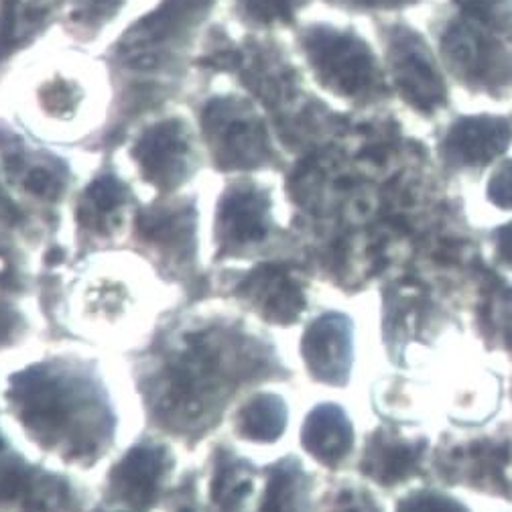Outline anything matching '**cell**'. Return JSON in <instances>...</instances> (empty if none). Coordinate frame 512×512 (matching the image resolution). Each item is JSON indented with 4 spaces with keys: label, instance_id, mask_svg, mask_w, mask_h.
Here are the masks:
<instances>
[{
    "label": "cell",
    "instance_id": "obj_35",
    "mask_svg": "<svg viewBox=\"0 0 512 512\" xmlns=\"http://www.w3.org/2000/svg\"><path fill=\"white\" fill-rule=\"evenodd\" d=\"M23 332V317L9 303L0 301V348L15 342Z\"/></svg>",
    "mask_w": 512,
    "mask_h": 512
},
{
    "label": "cell",
    "instance_id": "obj_8",
    "mask_svg": "<svg viewBox=\"0 0 512 512\" xmlns=\"http://www.w3.org/2000/svg\"><path fill=\"white\" fill-rule=\"evenodd\" d=\"M41 68V66H39ZM100 82L96 68L76 59H61L31 74L23 86L21 110L27 126L51 139H78L100 118Z\"/></svg>",
    "mask_w": 512,
    "mask_h": 512
},
{
    "label": "cell",
    "instance_id": "obj_29",
    "mask_svg": "<svg viewBox=\"0 0 512 512\" xmlns=\"http://www.w3.org/2000/svg\"><path fill=\"white\" fill-rule=\"evenodd\" d=\"M443 3L512 45V0H443Z\"/></svg>",
    "mask_w": 512,
    "mask_h": 512
},
{
    "label": "cell",
    "instance_id": "obj_9",
    "mask_svg": "<svg viewBox=\"0 0 512 512\" xmlns=\"http://www.w3.org/2000/svg\"><path fill=\"white\" fill-rule=\"evenodd\" d=\"M512 429L496 433H443L431 445L429 474L447 488L512 502Z\"/></svg>",
    "mask_w": 512,
    "mask_h": 512
},
{
    "label": "cell",
    "instance_id": "obj_2",
    "mask_svg": "<svg viewBox=\"0 0 512 512\" xmlns=\"http://www.w3.org/2000/svg\"><path fill=\"white\" fill-rule=\"evenodd\" d=\"M165 344L149 395L159 417L181 431L206 427L248 380L291 378L273 344L236 326H191Z\"/></svg>",
    "mask_w": 512,
    "mask_h": 512
},
{
    "label": "cell",
    "instance_id": "obj_33",
    "mask_svg": "<svg viewBox=\"0 0 512 512\" xmlns=\"http://www.w3.org/2000/svg\"><path fill=\"white\" fill-rule=\"evenodd\" d=\"M484 200L500 212H512V155H506L488 169Z\"/></svg>",
    "mask_w": 512,
    "mask_h": 512
},
{
    "label": "cell",
    "instance_id": "obj_25",
    "mask_svg": "<svg viewBox=\"0 0 512 512\" xmlns=\"http://www.w3.org/2000/svg\"><path fill=\"white\" fill-rule=\"evenodd\" d=\"M287 425L289 407L277 393H254L234 413V433L250 443H275Z\"/></svg>",
    "mask_w": 512,
    "mask_h": 512
},
{
    "label": "cell",
    "instance_id": "obj_28",
    "mask_svg": "<svg viewBox=\"0 0 512 512\" xmlns=\"http://www.w3.org/2000/svg\"><path fill=\"white\" fill-rule=\"evenodd\" d=\"M254 468L228 452H220L210 480V500L220 512H236L254 492Z\"/></svg>",
    "mask_w": 512,
    "mask_h": 512
},
{
    "label": "cell",
    "instance_id": "obj_21",
    "mask_svg": "<svg viewBox=\"0 0 512 512\" xmlns=\"http://www.w3.org/2000/svg\"><path fill=\"white\" fill-rule=\"evenodd\" d=\"M135 194L114 169H100L78 194L74 204L76 228L90 240H110L126 226Z\"/></svg>",
    "mask_w": 512,
    "mask_h": 512
},
{
    "label": "cell",
    "instance_id": "obj_36",
    "mask_svg": "<svg viewBox=\"0 0 512 512\" xmlns=\"http://www.w3.org/2000/svg\"><path fill=\"white\" fill-rule=\"evenodd\" d=\"M3 181H5V179H0V222L11 226V228H15V226H19V224L25 220V216H23L21 210L17 208V204H15V200L11 198V194H7V189H5Z\"/></svg>",
    "mask_w": 512,
    "mask_h": 512
},
{
    "label": "cell",
    "instance_id": "obj_32",
    "mask_svg": "<svg viewBox=\"0 0 512 512\" xmlns=\"http://www.w3.org/2000/svg\"><path fill=\"white\" fill-rule=\"evenodd\" d=\"M395 512H474L462 498L441 488H413L395 500Z\"/></svg>",
    "mask_w": 512,
    "mask_h": 512
},
{
    "label": "cell",
    "instance_id": "obj_30",
    "mask_svg": "<svg viewBox=\"0 0 512 512\" xmlns=\"http://www.w3.org/2000/svg\"><path fill=\"white\" fill-rule=\"evenodd\" d=\"M319 512H387L380 498L364 484L340 480L319 500Z\"/></svg>",
    "mask_w": 512,
    "mask_h": 512
},
{
    "label": "cell",
    "instance_id": "obj_12",
    "mask_svg": "<svg viewBox=\"0 0 512 512\" xmlns=\"http://www.w3.org/2000/svg\"><path fill=\"white\" fill-rule=\"evenodd\" d=\"M458 319L419 285L393 281L380 289V340L397 368H411L413 348H431Z\"/></svg>",
    "mask_w": 512,
    "mask_h": 512
},
{
    "label": "cell",
    "instance_id": "obj_39",
    "mask_svg": "<svg viewBox=\"0 0 512 512\" xmlns=\"http://www.w3.org/2000/svg\"><path fill=\"white\" fill-rule=\"evenodd\" d=\"M133 512H135V510H133Z\"/></svg>",
    "mask_w": 512,
    "mask_h": 512
},
{
    "label": "cell",
    "instance_id": "obj_15",
    "mask_svg": "<svg viewBox=\"0 0 512 512\" xmlns=\"http://www.w3.org/2000/svg\"><path fill=\"white\" fill-rule=\"evenodd\" d=\"M431 439L405 435L401 423L384 421L364 437L358 474L384 492H393L429 474Z\"/></svg>",
    "mask_w": 512,
    "mask_h": 512
},
{
    "label": "cell",
    "instance_id": "obj_16",
    "mask_svg": "<svg viewBox=\"0 0 512 512\" xmlns=\"http://www.w3.org/2000/svg\"><path fill=\"white\" fill-rule=\"evenodd\" d=\"M299 352L313 382L332 389L348 387L356 362L354 319L340 309L319 313L303 330Z\"/></svg>",
    "mask_w": 512,
    "mask_h": 512
},
{
    "label": "cell",
    "instance_id": "obj_14",
    "mask_svg": "<svg viewBox=\"0 0 512 512\" xmlns=\"http://www.w3.org/2000/svg\"><path fill=\"white\" fill-rule=\"evenodd\" d=\"M0 171L21 196L43 206L59 204L70 191L74 171L61 155L33 143L31 137L0 118Z\"/></svg>",
    "mask_w": 512,
    "mask_h": 512
},
{
    "label": "cell",
    "instance_id": "obj_3",
    "mask_svg": "<svg viewBox=\"0 0 512 512\" xmlns=\"http://www.w3.org/2000/svg\"><path fill=\"white\" fill-rule=\"evenodd\" d=\"M5 399L43 450L70 464H94L112 445L114 407L98 374L84 364H31L9 378Z\"/></svg>",
    "mask_w": 512,
    "mask_h": 512
},
{
    "label": "cell",
    "instance_id": "obj_10",
    "mask_svg": "<svg viewBox=\"0 0 512 512\" xmlns=\"http://www.w3.org/2000/svg\"><path fill=\"white\" fill-rule=\"evenodd\" d=\"M126 155L159 198L177 194L198 175L206 157L196 124L183 114L153 116L133 135Z\"/></svg>",
    "mask_w": 512,
    "mask_h": 512
},
{
    "label": "cell",
    "instance_id": "obj_7",
    "mask_svg": "<svg viewBox=\"0 0 512 512\" xmlns=\"http://www.w3.org/2000/svg\"><path fill=\"white\" fill-rule=\"evenodd\" d=\"M196 128L210 165L222 173H254L281 165L269 116L248 94L212 92L196 104Z\"/></svg>",
    "mask_w": 512,
    "mask_h": 512
},
{
    "label": "cell",
    "instance_id": "obj_34",
    "mask_svg": "<svg viewBox=\"0 0 512 512\" xmlns=\"http://www.w3.org/2000/svg\"><path fill=\"white\" fill-rule=\"evenodd\" d=\"M496 269L512 273V220L498 224L486 234Z\"/></svg>",
    "mask_w": 512,
    "mask_h": 512
},
{
    "label": "cell",
    "instance_id": "obj_19",
    "mask_svg": "<svg viewBox=\"0 0 512 512\" xmlns=\"http://www.w3.org/2000/svg\"><path fill=\"white\" fill-rule=\"evenodd\" d=\"M0 508L19 512H78V496L72 484L55 474L31 470L13 454L0 433Z\"/></svg>",
    "mask_w": 512,
    "mask_h": 512
},
{
    "label": "cell",
    "instance_id": "obj_37",
    "mask_svg": "<svg viewBox=\"0 0 512 512\" xmlns=\"http://www.w3.org/2000/svg\"><path fill=\"white\" fill-rule=\"evenodd\" d=\"M9 271V265H7V259L3 254H0V277H5Z\"/></svg>",
    "mask_w": 512,
    "mask_h": 512
},
{
    "label": "cell",
    "instance_id": "obj_11",
    "mask_svg": "<svg viewBox=\"0 0 512 512\" xmlns=\"http://www.w3.org/2000/svg\"><path fill=\"white\" fill-rule=\"evenodd\" d=\"M512 151V112H452L435 124L433 153L454 179H478Z\"/></svg>",
    "mask_w": 512,
    "mask_h": 512
},
{
    "label": "cell",
    "instance_id": "obj_18",
    "mask_svg": "<svg viewBox=\"0 0 512 512\" xmlns=\"http://www.w3.org/2000/svg\"><path fill=\"white\" fill-rule=\"evenodd\" d=\"M198 200L194 196H169L135 214V236L173 267L194 265L198 250Z\"/></svg>",
    "mask_w": 512,
    "mask_h": 512
},
{
    "label": "cell",
    "instance_id": "obj_26",
    "mask_svg": "<svg viewBox=\"0 0 512 512\" xmlns=\"http://www.w3.org/2000/svg\"><path fill=\"white\" fill-rule=\"evenodd\" d=\"M135 0H66L61 27L74 41L90 45L114 25Z\"/></svg>",
    "mask_w": 512,
    "mask_h": 512
},
{
    "label": "cell",
    "instance_id": "obj_22",
    "mask_svg": "<svg viewBox=\"0 0 512 512\" xmlns=\"http://www.w3.org/2000/svg\"><path fill=\"white\" fill-rule=\"evenodd\" d=\"M299 441L307 456L326 470H340L356 450L352 417L340 403H319L303 419Z\"/></svg>",
    "mask_w": 512,
    "mask_h": 512
},
{
    "label": "cell",
    "instance_id": "obj_13",
    "mask_svg": "<svg viewBox=\"0 0 512 512\" xmlns=\"http://www.w3.org/2000/svg\"><path fill=\"white\" fill-rule=\"evenodd\" d=\"M273 191L256 179H232L218 196L214 236L220 259L261 248L277 234Z\"/></svg>",
    "mask_w": 512,
    "mask_h": 512
},
{
    "label": "cell",
    "instance_id": "obj_31",
    "mask_svg": "<svg viewBox=\"0 0 512 512\" xmlns=\"http://www.w3.org/2000/svg\"><path fill=\"white\" fill-rule=\"evenodd\" d=\"M330 9L346 17H364V19H384L409 15L425 7L429 0H322Z\"/></svg>",
    "mask_w": 512,
    "mask_h": 512
},
{
    "label": "cell",
    "instance_id": "obj_23",
    "mask_svg": "<svg viewBox=\"0 0 512 512\" xmlns=\"http://www.w3.org/2000/svg\"><path fill=\"white\" fill-rule=\"evenodd\" d=\"M474 330L490 352L512 358V283L488 275L474 305Z\"/></svg>",
    "mask_w": 512,
    "mask_h": 512
},
{
    "label": "cell",
    "instance_id": "obj_4",
    "mask_svg": "<svg viewBox=\"0 0 512 512\" xmlns=\"http://www.w3.org/2000/svg\"><path fill=\"white\" fill-rule=\"evenodd\" d=\"M299 68L322 96L370 112L395 102L374 35L340 19H303L293 29Z\"/></svg>",
    "mask_w": 512,
    "mask_h": 512
},
{
    "label": "cell",
    "instance_id": "obj_20",
    "mask_svg": "<svg viewBox=\"0 0 512 512\" xmlns=\"http://www.w3.org/2000/svg\"><path fill=\"white\" fill-rule=\"evenodd\" d=\"M307 279L289 265H259L238 285V295L273 326H293L307 311Z\"/></svg>",
    "mask_w": 512,
    "mask_h": 512
},
{
    "label": "cell",
    "instance_id": "obj_27",
    "mask_svg": "<svg viewBox=\"0 0 512 512\" xmlns=\"http://www.w3.org/2000/svg\"><path fill=\"white\" fill-rule=\"evenodd\" d=\"M317 0H232L234 21L252 33L295 29Z\"/></svg>",
    "mask_w": 512,
    "mask_h": 512
},
{
    "label": "cell",
    "instance_id": "obj_1",
    "mask_svg": "<svg viewBox=\"0 0 512 512\" xmlns=\"http://www.w3.org/2000/svg\"><path fill=\"white\" fill-rule=\"evenodd\" d=\"M218 5L220 0H157L108 45L102 57L112 102L98 137L102 147L177 98Z\"/></svg>",
    "mask_w": 512,
    "mask_h": 512
},
{
    "label": "cell",
    "instance_id": "obj_17",
    "mask_svg": "<svg viewBox=\"0 0 512 512\" xmlns=\"http://www.w3.org/2000/svg\"><path fill=\"white\" fill-rule=\"evenodd\" d=\"M173 468L175 456L167 443L155 439L137 441L108 472V494L128 510L153 508L165 492Z\"/></svg>",
    "mask_w": 512,
    "mask_h": 512
},
{
    "label": "cell",
    "instance_id": "obj_6",
    "mask_svg": "<svg viewBox=\"0 0 512 512\" xmlns=\"http://www.w3.org/2000/svg\"><path fill=\"white\" fill-rule=\"evenodd\" d=\"M395 102L411 116L437 124L454 112V86L425 27L407 15L370 21Z\"/></svg>",
    "mask_w": 512,
    "mask_h": 512
},
{
    "label": "cell",
    "instance_id": "obj_5",
    "mask_svg": "<svg viewBox=\"0 0 512 512\" xmlns=\"http://www.w3.org/2000/svg\"><path fill=\"white\" fill-rule=\"evenodd\" d=\"M425 31L454 90L472 102H512V45L439 0Z\"/></svg>",
    "mask_w": 512,
    "mask_h": 512
},
{
    "label": "cell",
    "instance_id": "obj_24",
    "mask_svg": "<svg viewBox=\"0 0 512 512\" xmlns=\"http://www.w3.org/2000/svg\"><path fill=\"white\" fill-rule=\"evenodd\" d=\"M315 478L297 456H283L267 468L259 512H319L313 498Z\"/></svg>",
    "mask_w": 512,
    "mask_h": 512
},
{
    "label": "cell",
    "instance_id": "obj_38",
    "mask_svg": "<svg viewBox=\"0 0 512 512\" xmlns=\"http://www.w3.org/2000/svg\"><path fill=\"white\" fill-rule=\"evenodd\" d=\"M510 401H512V378H510Z\"/></svg>",
    "mask_w": 512,
    "mask_h": 512
}]
</instances>
